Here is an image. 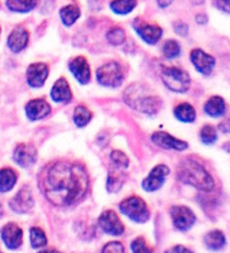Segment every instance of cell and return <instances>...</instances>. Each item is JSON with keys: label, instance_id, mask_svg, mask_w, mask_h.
Masks as SVG:
<instances>
[{"label": "cell", "instance_id": "cell-1", "mask_svg": "<svg viewBox=\"0 0 230 253\" xmlns=\"http://www.w3.org/2000/svg\"><path fill=\"white\" fill-rule=\"evenodd\" d=\"M39 187L52 205L73 206L87 195L89 177L81 164L55 162L42 170Z\"/></svg>", "mask_w": 230, "mask_h": 253}, {"label": "cell", "instance_id": "cell-2", "mask_svg": "<svg viewBox=\"0 0 230 253\" xmlns=\"http://www.w3.org/2000/svg\"><path fill=\"white\" fill-rule=\"evenodd\" d=\"M177 174L181 182L203 192H210L215 187V182L206 168L191 158L181 162Z\"/></svg>", "mask_w": 230, "mask_h": 253}, {"label": "cell", "instance_id": "cell-3", "mask_svg": "<svg viewBox=\"0 0 230 253\" xmlns=\"http://www.w3.org/2000/svg\"><path fill=\"white\" fill-rule=\"evenodd\" d=\"M126 102L135 110L140 111L147 115H154L160 110L161 101L156 95H150L145 93L143 88L138 85H131L126 90Z\"/></svg>", "mask_w": 230, "mask_h": 253}, {"label": "cell", "instance_id": "cell-4", "mask_svg": "<svg viewBox=\"0 0 230 253\" xmlns=\"http://www.w3.org/2000/svg\"><path fill=\"white\" fill-rule=\"evenodd\" d=\"M161 79L168 89L177 93H185L190 89V75L180 68H165L161 72Z\"/></svg>", "mask_w": 230, "mask_h": 253}, {"label": "cell", "instance_id": "cell-5", "mask_svg": "<svg viewBox=\"0 0 230 253\" xmlns=\"http://www.w3.org/2000/svg\"><path fill=\"white\" fill-rule=\"evenodd\" d=\"M120 210L123 215L136 223H145L150 216L148 206L139 196H131L120 204Z\"/></svg>", "mask_w": 230, "mask_h": 253}, {"label": "cell", "instance_id": "cell-6", "mask_svg": "<svg viewBox=\"0 0 230 253\" xmlns=\"http://www.w3.org/2000/svg\"><path fill=\"white\" fill-rule=\"evenodd\" d=\"M97 81L99 84L108 86V88L118 86L123 82L122 66L115 61H110V63L102 65L97 70Z\"/></svg>", "mask_w": 230, "mask_h": 253}, {"label": "cell", "instance_id": "cell-7", "mask_svg": "<svg viewBox=\"0 0 230 253\" xmlns=\"http://www.w3.org/2000/svg\"><path fill=\"white\" fill-rule=\"evenodd\" d=\"M170 215L173 225L181 232L191 229L192 225L196 223V215L187 206H173L170 209Z\"/></svg>", "mask_w": 230, "mask_h": 253}, {"label": "cell", "instance_id": "cell-8", "mask_svg": "<svg viewBox=\"0 0 230 253\" xmlns=\"http://www.w3.org/2000/svg\"><path fill=\"white\" fill-rule=\"evenodd\" d=\"M98 224L101 229L110 235H121L125 232V226L118 215L112 210H107L99 216Z\"/></svg>", "mask_w": 230, "mask_h": 253}, {"label": "cell", "instance_id": "cell-9", "mask_svg": "<svg viewBox=\"0 0 230 253\" xmlns=\"http://www.w3.org/2000/svg\"><path fill=\"white\" fill-rule=\"evenodd\" d=\"M169 174V168L167 166L159 164L155 168H153L152 172L149 173V176L143 181V188L148 192H153L156 191L163 186L165 181V177Z\"/></svg>", "mask_w": 230, "mask_h": 253}, {"label": "cell", "instance_id": "cell-10", "mask_svg": "<svg viewBox=\"0 0 230 253\" xmlns=\"http://www.w3.org/2000/svg\"><path fill=\"white\" fill-rule=\"evenodd\" d=\"M33 205H35V200H33L32 192L28 187H23L18 194L15 195L12 200H10L9 206L13 211L18 212V214H26L32 210Z\"/></svg>", "mask_w": 230, "mask_h": 253}, {"label": "cell", "instance_id": "cell-11", "mask_svg": "<svg viewBox=\"0 0 230 253\" xmlns=\"http://www.w3.org/2000/svg\"><path fill=\"white\" fill-rule=\"evenodd\" d=\"M13 159L23 168L31 167L37 161V150L31 144H19L13 153Z\"/></svg>", "mask_w": 230, "mask_h": 253}, {"label": "cell", "instance_id": "cell-12", "mask_svg": "<svg viewBox=\"0 0 230 253\" xmlns=\"http://www.w3.org/2000/svg\"><path fill=\"white\" fill-rule=\"evenodd\" d=\"M1 239L6 248L17 250L21 247L23 242V232L15 223H8L1 229Z\"/></svg>", "mask_w": 230, "mask_h": 253}, {"label": "cell", "instance_id": "cell-13", "mask_svg": "<svg viewBox=\"0 0 230 253\" xmlns=\"http://www.w3.org/2000/svg\"><path fill=\"white\" fill-rule=\"evenodd\" d=\"M191 61L194 68L197 69V72L203 75L211 74V72L214 70V66H215V59L211 55L203 52L200 48L192 50Z\"/></svg>", "mask_w": 230, "mask_h": 253}, {"label": "cell", "instance_id": "cell-14", "mask_svg": "<svg viewBox=\"0 0 230 253\" xmlns=\"http://www.w3.org/2000/svg\"><path fill=\"white\" fill-rule=\"evenodd\" d=\"M152 140L155 145L160 146L163 149H173L178 150V152H182V150L189 148V144L186 143V141L176 139V137L172 136V135L163 131H158L155 132V134H153Z\"/></svg>", "mask_w": 230, "mask_h": 253}, {"label": "cell", "instance_id": "cell-15", "mask_svg": "<svg viewBox=\"0 0 230 253\" xmlns=\"http://www.w3.org/2000/svg\"><path fill=\"white\" fill-rule=\"evenodd\" d=\"M48 77V68L46 64H31L27 69V83L32 88H41Z\"/></svg>", "mask_w": 230, "mask_h": 253}, {"label": "cell", "instance_id": "cell-16", "mask_svg": "<svg viewBox=\"0 0 230 253\" xmlns=\"http://www.w3.org/2000/svg\"><path fill=\"white\" fill-rule=\"evenodd\" d=\"M70 72L75 77V79L80 84H88L90 81V68L88 61L83 56H78L73 59L69 64Z\"/></svg>", "mask_w": 230, "mask_h": 253}, {"label": "cell", "instance_id": "cell-17", "mask_svg": "<svg viewBox=\"0 0 230 253\" xmlns=\"http://www.w3.org/2000/svg\"><path fill=\"white\" fill-rule=\"evenodd\" d=\"M134 28L136 30L139 36L149 45H155L156 42L160 40L161 33H163L161 28L155 24L134 23Z\"/></svg>", "mask_w": 230, "mask_h": 253}, {"label": "cell", "instance_id": "cell-18", "mask_svg": "<svg viewBox=\"0 0 230 253\" xmlns=\"http://www.w3.org/2000/svg\"><path fill=\"white\" fill-rule=\"evenodd\" d=\"M51 112L50 104L45 99H33L26 106V115L32 121H37L48 116Z\"/></svg>", "mask_w": 230, "mask_h": 253}, {"label": "cell", "instance_id": "cell-19", "mask_svg": "<svg viewBox=\"0 0 230 253\" xmlns=\"http://www.w3.org/2000/svg\"><path fill=\"white\" fill-rule=\"evenodd\" d=\"M28 40H30L28 31L23 27H17L12 31V33L8 37V47L13 52H21L27 46Z\"/></svg>", "mask_w": 230, "mask_h": 253}, {"label": "cell", "instance_id": "cell-20", "mask_svg": "<svg viewBox=\"0 0 230 253\" xmlns=\"http://www.w3.org/2000/svg\"><path fill=\"white\" fill-rule=\"evenodd\" d=\"M72 89H70L69 83L66 79L60 78L56 83L54 84L52 89H51V98L54 99L57 103H68L72 101Z\"/></svg>", "mask_w": 230, "mask_h": 253}, {"label": "cell", "instance_id": "cell-21", "mask_svg": "<svg viewBox=\"0 0 230 253\" xmlns=\"http://www.w3.org/2000/svg\"><path fill=\"white\" fill-rule=\"evenodd\" d=\"M203 111L206 115H209L210 117H220L223 116L227 111V104L225 101L219 95H214L209 101L205 103V107Z\"/></svg>", "mask_w": 230, "mask_h": 253}, {"label": "cell", "instance_id": "cell-22", "mask_svg": "<svg viewBox=\"0 0 230 253\" xmlns=\"http://www.w3.org/2000/svg\"><path fill=\"white\" fill-rule=\"evenodd\" d=\"M205 246L211 251H220L225 247L227 239L220 230H212L205 235Z\"/></svg>", "mask_w": 230, "mask_h": 253}, {"label": "cell", "instance_id": "cell-23", "mask_svg": "<svg viewBox=\"0 0 230 253\" xmlns=\"http://www.w3.org/2000/svg\"><path fill=\"white\" fill-rule=\"evenodd\" d=\"M17 183V173L10 168L0 169V192H8Z\"/></svg>", "mask_w": 230, "mask_h": 253}, {"label": "cell", "instance_id": "cell-24", "mask_svg": "<svg viewBox=\"0 0 230 253\" xmlns=\"http://www.w3.org/2000/svg\"><path fill=\"white\" fill-rule=\"evenodd\" d=\"M174 116L182 122H193L196 120V111L190 103H181L174 108Z\"/></svg>", "mask_w": 230, "mask_h": 253}, {"label": "cell", "instance_id": "cell-25", "mask_svg": "<svg viewBox=\"0 0 230 253\" xmlns=\"http://www.w3.org/2000/svg\"><path fill=\"white\" fill-rule=\"evenodd\" d=\"M79 17H80V9L77 5H74V4L64 6L63 9L60 10L61 21L68 27H70L72 24H74L75 22L78 21Z\"/></svg>", "mask_w": 230, "mask_h": 253}, {"label": "cell", "instance_id": "cell-26", "mask_svg": "<svg viewBox=\"0 0 230 253\" xmlns=\"http://www.w3.org/2000/svg\"><path fill=\"white\" fill-rule=\"evenodd\" d=\"M6 6L12 12L27 13L36 6V0H6Z\"/></svg>", "mask_w": 230, "mask_h": 253}, {"label": "cell", "instance_id": "cell-27", "mask_svg": "<svg viewBox=\"0 0 230 253\" xmlns=\"http://www.w3.org/2000/svg\"><path fill=\"white\" fill-rule=\"evenodd\" d=\"M135 6H136V0H114L111 3L112 12L118 15L129 14L135 9Z\"/></svg>", "mask_w": 230, "mask_h": 253}, {"label": "cell", "instance_id": "cell-28", "mask_svg": "<svg viewBox=\"0 0 230 253\" xmlns=\"http://www.w3.org/2000/svg\"><path fill=\"white\" fill-rule=\"evenodd\" d=\"M92 120V112L85 106H78L74 111V122L78 127H84Z\"/></svg>", "mask_w": 230, "mask_h": 253}, {"label": "cell", "instance_id": "cell-29", "mask_svg": "<svg viewBox=\"0 0 230 253\" xmlns=\"http://www.w3.org/2000/svg\"><path fill=\"white\" fill-rule=\"evenodd\" d=\"M30 238H31V246L33 248H38L45 247L46 244H47V238H46V234L45 232L41 229V228H31V232H30Z\"/></svg>", "mask_w": 230, "mask_h": 253}, {"label": "cell", "instance_id": "cell-30", "mask_svg": "<svg viewBox=\"0 0 230 253\" xmlns=\"http://www.w3.org/2000/svg\"><path fill=\"white\" fill-rule=\"evenodd\" d=\"M111 163L116 169H126L129 167V158L120 150H114L111 153Z\"/></svg>", "mask_w": 230, "mask_h": 253}, {"label": "cell", "instance_id": "cell-31", "mask_svg": "<svg viewBox=\"0 0 230 253\" xmlns=\"http://www.w3.org/2000/svg\"><path fill=\"white\" fill-rule=\"evenodd\" d=\"M200 137L201 141L206 145H211L216 141L218 139V134H216V130L214 126L211 125H205L200 131Z\"/></svg>", "mask_w": 230, "mask_h": 253}, {"label": "cell", "instance_id": "cell-32", "mask_svg": "<svg viewBox=\"0 0 230 253\" xmlns=\"http://www.w3.org/2000/svg\"><path fill=\"white\" fill-rule=\"evenodd\" d=\"M107 40L111 45L120 46L125 42V31L120 27L111 28L107 32Z\"/></svg>", "mask_w": 230, "mask_h": 253}, {"label": "cell", "instance_id": "cell-33", "mask_svg": "<svg viewBox=\"0 0 230 253\" xmlns=\"http://www.w3.org/2000/svg\"><path fill=\"white\" fill-rule=\"evenodd\" d=\"M163 54L167 59H174V57L180 56L181 47L180 43L174 40H168L163 45Z\"/></svg>", "mask_w": 230, "mask_h": 253}, {"label": "cell", "instance_id": "cell-34", "mask_svg": "<svg viewBox=\"0 0 230 253\" xmlns=\"http://www.w3.org/2000/svg\"><path fill=\"white\" fill-rule=\"evenodd\" d=\"M123 183V176L122 174H118V173H112L111 172L108 174V181H107V188L110 192H117L120 190L121 186Z\"/></svg>", "mask_w": 230, "mask_h": 253}, {"label": "cell", "instance_id": "cell-35", "mask_svg": "<svg viewBox=\"0 0 230 253\" xmlns=\"http://www.w3.org/2000/svg\"><path fill=\"white\" fill-rule=\"evenodd\" d=\"M131 250L132 253H153L147 242L144 241L143 238H136L131 243Z\"/></svg>", "mask_w": 230, "mask_h": 253}, {"label": "cell", "instance_id": "cell-36", "mask_svg": "<svg viewBox=\"0 0 230 253\" xmlns=\"http://www.w3.org/2000/svg\"><path fill=\"white\" fill-rule=\"evenodd\" d=\"M102 253H125V248L120 242H110L103 247Z\"/></svg>", "mask_w": 230, "mask_h": 253}, {"label": "cell", "instance_id": "cell-37", "mask_svg": "<svg viewBox=\"0 0 230 253\" xmlns=\"http://www.w3.org/2000/svg\"><path fill=\"white\" fill-rule=\"evenodd\" d=\"M174 31L180 36H186L187 32H189V27H187V24L182 23V22H177V23H174Z\"/></svg>", "mask_w": 230, "mask_h": 253}, {"label": "cell", "instance_id": "cell-38", "mask_svg": "<svg viewBox=\"0 0 230 253\" xmlns=\"http://www.w3.org/2000/svg\"><path fill=\"white\" fill-rule=\"evenodd\" d=\"M219 9L225 13H230V0H214Z\"/></svg>", "mask_w": 230, "mask_h": 253}, {"label": "cell", "instance_id": "cell-39", "mask_svg": "<svg viewBox=\"0 0 230 253\" xmlns=\"http://www.w3.org/2000/svg\"><path fill=\"white\" fill-rule=\"evenodd\" d=\"M165 253H192V252L189 250V248L183 247V246H174V247L165 251Z\"/></svg>", "mask_w": 230, "mask_h": 253}, {"label": "cell", "instance_id": "cell-40", "mask_svg": "<svg viewBox=\"0 0 230 253\" xmlns=\"http://www.w3.org/2000/svg\"><path fill=\"white\" fill-rule=\"evenodd\" d=\"M220 130L223 132H229L230 131V121H225L223 122V124H220Z\"/></svg>", "mask_w": 230, "mask_h": 253}, {"label": "cell", "instance_id": "cell-41", "mask_svg": "<svg viewBox=\"0 0 230 253\" xmlns=\"http://www.w3.org/2000/svg\"><path fill=\"white\" fill-rule=\"evenodd\" d=\"M172 1L173 0H156V3H158V5L160 8H167V6H169L172 4Z\"/></svg>", "mask_w": 230, "mask_h": 253}, {"label": "cell", "instance_id": "cell-42", "mask_svg": "<svg viewBox=\"0 0 230 253\" xmlns=\"http://www.w3.org/2000/svg\"><path fill=\"white\" fill-rule=\"evenodd\" d=\"M196 21L200 24H205L207 22V17L205 14H198L197 17H196Z\"/></svg>", "mask_w": 230, "mask_h": 253}, {"label": "cell", "instance_id": "cell-43", "mask_svg": "<svg viewBox=\"0 0 230 253\" xmlns=\"http://www.w3.org/2000/svg\"><path fill=\"white\" fill-rule=\"evenodd\" d=\"M38 253H61V252H59L57 250H54V248H50V250H43Z\"/></svg>", "mask_w": 230, "mask_h": 253}, {"label": "cell", "instance_id": "cell-44", "mask_svg": "<svg viewBox=\"0 0 230 253\" xmlns=\"http://www.w3.org/2000/svg\"><path fill=\"white\" fill-rule=\"evenodd\" d=\"M0 253H3V252H1V251H0Z\"/></svg>", "mask_w": 230, "mask_h": 253}]
</instances>
